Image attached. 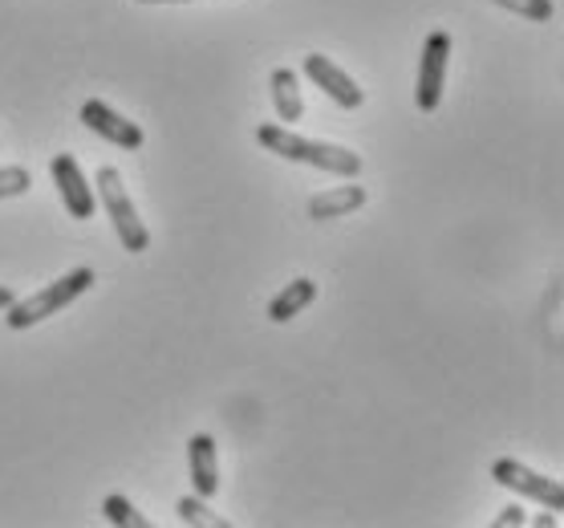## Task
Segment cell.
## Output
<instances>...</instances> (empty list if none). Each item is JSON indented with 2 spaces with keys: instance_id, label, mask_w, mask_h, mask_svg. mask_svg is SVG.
Segmentation results:
<instances>
[{
  "instance_id": "cell-1",
  "label": "cell",
  "mask_w": 564,
  "mask_h": 528,
  "mask_svg": "<svg viewBox=\"0 0 564 528\" xmlns=\"http://www.w3.org/2000/svg\"><path fill=\"white\" fill-rule=\"evenodd\" d=\"M257 142L272 155L289 159V163H305V168L329 171V175H341V180H354L361 175V155L349 151V147H337V142H317L305 139L296 130L281 127V122H260L257 127Z\"/></svg>"
},
{
  "instance_id": "cell-2",
  "label": "cell",
  "mask_w": 564,
  "mask_h": 528,
  "mask_svg": "<svg viewBox=\"0 0 564 528\" xmlns=\"http://www.w3.org/2000/svg\"><path fill=\"white\" fill-rule=\"evenodd\" d=\"M90 289H94V269H74V272H65V277H57L53 284L37 289V293L17 297L13 305L4 310V325H9V330H33V325L45 322V317H53L57 310H65V305H74L77 297L90 293Z\"/></svg>"
},
{
  "instance_id": "cell-3",
  "label": "cell",
  "mask_w": 564,
  "mask_h": 528,
  "mask_svg": "<svg viewBox=\"0 0 564 528\" xmlns=\"http://www.w3.org/2000/svg\"><path fill=\"white\" fill-rule=\"evenodd\" d=\"M98 200H102L106 216L115 224L122 248L127 252H147L151 248V233H147V224L139 219V207L130 204V192L127 183H122V175H118V168L98 171Z\"/></svg>"
},
{
  "instance_id": "cell-4",
  "label": "cell",
  "mask_w": 564,
  "mask_h": 528,
  "mask_svg": "<svg viewBox=\"0 0 564 528\" xmlns=\"http://www.w3.org/2000/svg\"><path fill=\"white\" fill-rule=\"evenodd\" d=\"M447 62H451V33L435 29L423 45V57H419V82H414V106H419L423 115H435L438 103H443Z\"/></svg>"
},
{
  "instance_id": "cell-5",
  "label": "cell",
  "mask_w": 564,
  "mask_h": 528,
  "mask_svg": "<svg viewBox=\"0 0 564 528\" xmlns=\"http://www.w3.org/2000/svg\"><path fill=\"white\" fill-rule=\"evenodd\" d=\"M491 479H496V484H503V488L520 492V496H528V500L544 504V508H552V513H564L561 479L540 476V472H532V467L520 464V460H512V455H503V460H496V464H491Z\"/></svg>"
},
{
  "instance_id": "cell-6",
  "label": "cell",
  "mask_w": 564,
  "mask_h": 528,
  "mask_svg": "<svg viewBox=\"0 0 564 528\" xmlns=\"http://www.w3.org/2000/svg\"><path fill=\"white\" fill-rule=\"evenodd\" d=\"M50 171H53L57 192H62V200H65V212H69L74 219H90L94 212H98V195H94L90 180L82 175L77 159L74 155H53Z\"/></svg>"
},
{
  "instance_id": "cell-7",
  "label": "cell",
  "mask_w": 564,
  "mask_h": 528,
  "mask_svg": "<svg viewBox=\"0 0 564 528\" xmlns=\"http://www.w3.org/2000/svg\"><path fill=\"white\" fill-rule=\"evenodd\" d=\"M305 74L317 82L321 90L329 94V98H334L341 110H358V106L366 103V90H361L358 82L349 78V74L334 62V57H325V53H308V57H305Z\"/></svg>"
},
{
  "instance_id": "cell-8",
  "label": "cell",
  "mask_w": 564,
  "mask_h": 528,
  "mask_svg": "<svg viewBox=\"0 0 564 528\" xmlns=\"http://www.w3.org/2000/svg\"><path fill=\"white\" fill-rule=\"evenodd\" d=\"M82 122H86L98 139L115 142V147H122V151H139V147H142V127H139V122L122 118L115 106L98 103V98H90V103L82 106Z\"/></svg>"
},
{
  "instance_id": "cell-9",
  "label": "cell",
  "mask_w": 564,
  "mask_h": 528,
  "mask_svg": "<svg viewBox=\"0 0 564 528\" xmlns=\"http://www.w3.org/2000/svg\"><path fill=\"white\" fill-rule=\"evenodd\" d=\"M187 467H192V488L195 496L212 500L219 492V451L212 435H192L187 439Z\"/></svg>"
},
{
  "instance_id": "cell-10",
  "label": "cell",
  "mask_w": 564,
  "mask_h": 528,
  "mask_svg": "<svg viewBox=\"0 0 564 528\" xmlns=\"http://www.w3.org/2000/svg\"><path fill=\"white\" fill-rule=\"evenodd\" d=\"M361 204H366V187H358V183H341V187H329V192L313 195V200H308V216L337 219V216L358 212Z\"/></svg>"
},
{
  "instance_id": "cell-11",
  "label": "cell",
  "mask_w": 564,
  "mask_h": 528,
  "mask_svg": "<svg viewBox=\"0 0 564 528\" xmlns=\"http://www.w3.org/2000/svg\"><path fill=\"white\" fill-rule=\"evenodd\" d=\"M317 301V281H308V277H296L293 284H284L281 293L269 301V322L284 325V322H293L296 313L308 310Z\"/></svg>"
},
{
  "instance_id": "cell-12",
  "label": "cell",
  "mask_w": 564,
  "mask_h": 528,
  "mask_svg": "<svg viewBox=\"0 0 564 528\" xmlns=\"http://www.w3.org/2000/svg\"><path fill=\"white\" fill-rule=\"evenodd\" d=\"M269 86H272V103H276L281 122H301V118H305V98H301V82H296L293 69H289V65H276Z\"/></svg>"
},
{
  "instance_id": "cell-13",
  "label": "cell",
  "mask_w": 564,
  "mask_h": 528,
  "mask_svg": "<svg viewBox=\"0 0 564 528\" xmlns=\"http://www.w3.org/2000/svg\"><path fill=\"white\" fill-rule=\"evenodd\" d=\"M102 513H106V520L118 525V528H151V520H147V516L127 500V496H118V492L102 500Z\"/></svg>"
},
{
  "instance_id": "cell-14",
  "label": "cell",
  "mask_w": 564,
  "mask_h": 528,
  "mask_svg": "<svg viewBox=\"0 0 564 528\" xmlns=\"http://www.w3.org/2000/svg\"><path fill=\"white\" fill-rule=\"evenodd\" d=\"M180 520L183 525H204V528H228V520L224 516H216L212 508L204 504V496H183L180 500Z\"/></svg>"
},
{
  "instance_id": "cell-15",
  "label": "cell",
  "mask_w": 564,
  "mask_h": 528,
  "mask_svg": "<svg viewBox=\"0 0 564 528\" xmlns=\"http://www.w3.org/2000/svg\"><path fill=\"white\" fill-rule=\"evenodd\" d=\"M491 4H500V9L524 17V21H552V17H556V4H552V0H491Z\"/></svg>"
},
{
  "instance_id": "cell-16",
  "label": "cell",
  "mask_w": 564,
  "mask_h": 528,
  "mask_svg": "<svg viewBox=\"0 0 564 528\" xmlns=\"http://www.w3.org/2000/svg\"><path fill=\"white\" fill-rule=\"evenodd\" d=\"M33 187V175H29L21 163H4L0 168V200H17V195H25Z\"/></svg>"
},
{
  "instance_id": "cell-17",
  "label": "cell",
  "mask_w": 564,
  "mask_h": 528,
  "mask_svg": "<svg viewBox=\"0 0 564 528\" xmlns=\"http://www.w3.org/2000/svg\"><path fill=\"white\" fill-rule=\"evenodd\" d=\"M512 525H528V516L520 504H512V508H503V513L496 516V528H512Z\"/></svg>"
},
{
  "instance_id": "cell-18",
  "label": "cell",
  "mask_w": 564,
  "mask_h": 528,
  "mask_svg": "<svg viewBox=\"0 0 564 528\" xmlns=\"http://www.w3.org/2000/svg\"><path fill=\"white\" fill-rule=\"evenodd\" d=\"M536 525H540V528H556V525H561V516H556V513L549 508L544 516H536Z\"/></svg>"
},
{
  "instance_id": "cell-19",
  "label": "cell",
  "mask_w": 564,
  "mask_h": 528,
  "mask_svg": "<svg viewBox=\"0 0 564 528\" xmlns=\"http://www.w3.org/2000/svg\"><path fill=\"white\" fill-rule=\"evenodd\" d=\"M13 301H17V293H13V289H4V284H0V313L9 310V305H13Z\"/></svg>"
},
{
  "instance_id": "cell-20",
  "label": "cell",
  "mask_w": 564,
  "mask_h": 528,
  "mask_svg": "<svg viewBox=\"0 0 564 528\" xmlns=\"http://www.w3.org/2000/svg\"><path fill=\"white\" fill-rule=\"evenodd\" d=\"M142 4H192V0H142Z\"/></svg>"
}]
</instances>
